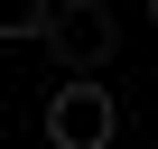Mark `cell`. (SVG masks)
Returning a JSON list of instances; mask_svg holds the SVG:
<instances>
[{"label": "cell", "mask_w": 158, "mask_h": 149, "mask_svg": "<svg viewBox=\"0 0 158 149\" xmlns=\"http://www.w3.org/2000/svg\"><path fill=\"white\" fill-rule=\"evenodd\" d=\"M112 130H121L112 93L93 84V74H65L56 103H47V140H56V149H112Z\"/></svg>", "instance_id": "1"}, {"label": "cell", "mask_w": 158, "mask_h": 149, "mask_svg": "<svg viewBox=\"0 0 158 149\" xmlns=\"http://www.w3.org/2000/svg\"><path fill=\"white\" fill-rule=\"evenodd\" d=\"M47 47H56L74 74H102V65H112V47H121V28L93 10V0H56V19H47Z\"/></svg>", "instance_id": "2"}, {"label": "cell", "mask_w": 158, "mask_h": 149, "mask_svg": "<svg viewBox=\"0 0 158 149\" xmlns=\"http://www.w3.org/2000/svg\"><path fill=\"white\" fill-rule=\"evenodd\" d=\"M47 19H56V0H0V28L10 37H47Z\"/></svg>", "instance_id": "3"}, {"label": "cell", "mask_w": 158, "mask_h": 149, "mask_svg": "<svg viewBox=\"0 0 158 149\" xmlns=\"http://www.w3.org/2000/svg\"><path fill=\"white\" fill-rule=\"evenodd\" d=\"M149 19H158V0H149Z\"/></svg>", "instance_id": "4"}]
</instances>
